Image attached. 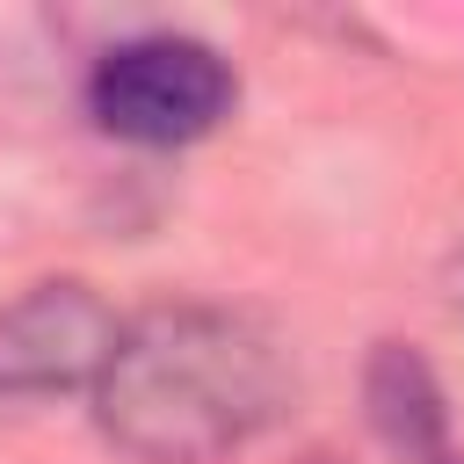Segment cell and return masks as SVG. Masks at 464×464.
<instances>
[{
	"label": "cell",
	"mask_w": 464,
	"mask_h": 464,
	"mask_svg": "<svg viewBox=\"0 0 464 464\" xmlns=\"http://www.w3.org/2000/svg\"><path fill=\"white\" fill-rule=\"evenodd\" d=\"M102 435L138 464H218L283 420L297 399L290 355L268 326L218 304H152L123 319L94 377Z\"/></svg>",
	"instance_id": "obj_1"
},
{
	"label": "cell",
	"mask_w": 464,
	"mask_h": 464,
	"mask_svg": "<svg viewBox=\"0 0 464 464\" xmlns=\"http://www.w3.org/2000/svg\"><path fill=\"white\" fill-rule=\"evenodd\" d=\"M232 65L196 36H130L87 72V116L130 145H196L232 116Z\"/></svg>",
	"instance_id": "obj_2"
},
{
	"label": "cell",
	"mask_w": 464,
	"mask_h": 464,
	"mask_svg": "<svg viewBox=\"0 0 464 464\" xmlns=\"http://www.w3.org/2000/svg\"><path fill=\"white\" fill-rule=\"evenodd\" d=\"M116 334L123 319L72 276L36 283L14 304H0V413L29 399H58V392H94Z\"/></svg>",
	"instance_id": "obj_3"
},
{
	"label": "cell",
	"mask_w": 464,
	"mask_h": 464,
	"mask_svg": "<svg viewBox=\"0 0 464 464\" xmlns=\"http://www.w3.org/2000/svg\"><path fill=\"white\" fill-rule=\"evenodd\" d=\"M362 399H370L377 435H384L406 464H464V450L450 442V399H442L435 370H428L413 348L377 341L370 377H362Z\"/></svg>",
	"instance_id": "obj_4"
},
{
	"label": "cell",
	"mask_w": 464,
	"mask_h": 464,
	"mask_svg": "<svg viewBox=\"0 0 464 464\" xmlns=\"http://www.w3.org/2000/svg\"><path fill=\"white\" fill-rule=\"evenodd\" d=\"M450 297L464 304V246H457V261H450Z\"/></svg>",
	"instance_id": "obj_5"
}]
</instances>
